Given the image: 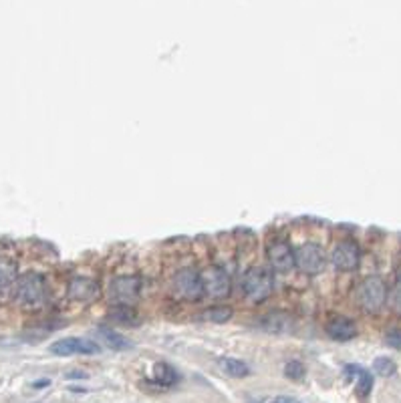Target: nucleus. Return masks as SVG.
<instances>
[{
  "mask_svg": "<svg viewBox=\"0 0 401 403\" xmlns=\"http://www.w3.org/2000/svg\"><path fill=\"white\" fill-rule=\"evenodd\" d=\"M345 375L351 379V377H355L357 379V393L361 395V397H367L369 393H371V389H373V375L367 371V369H363V367H359V365H347L345 367Z\"/></svg>",
  "mask_w": 401,
  "mask_h": 403,
  "instance_id": "13",
  "label": "nucleus"
},
{
  "mask_svg": "<svg viewBox=\"0 0 401 403\" xmlns=\"http://www.w3.org/2000/svg\"><path fill=\"white\" fill-rule=\"evenodd\" d=\"M359 260H361V250L355 242L351 240L339 242L331 252V262L335 265V269L345 270V272L357 269Z\"/></svg>",
  "mask_w": 401,
  "mask_h": 403,
  "instance_id": "10",
  "label": "nucleus"
},
{
  "mask_svg": "<svg viewBox=\"0 0 401 403\" xmlns=\"http://www.w3.org/2000/svg\"><path fill=\"white\" fill-rule=\"evenodd\" d=\"M154 381L160 385V387H174L178 381H180V375H178V371L172 367V365H167V363H158L156 367H154Z\"/></svg>",
  "mask_w": 401,
  "mask_h": 403,
  "instance_id": "16",
  "label": "nucleus"
},
{
  "mask_svg": "<svg viewBox=\"0 0 401 403\" xmlns=\"http://www.w3.org/2000/svg\"><path fill=\"white\" fill-rule=\"evenodd\" d=\"M19 280V262L12 256L0 254V289L14 287Z\"/></svg>",
  "mask_w": 401,
  "mask_h": 403,
  "instance_id": "14",
  "label": "nucleus"
},
{
  "mask_svg": "<svg viewBox=\"0 0 401 403\" xmlns=\"http://www.w3.org/2000/svg\"><path fill=\"white\" fill-rule=\"evenodd\" d=\"M45 385H49V381H47V379H43V381H37V383H32V387H45Z\"/></svg>",
  "mask_w": 401,
  "mask_h": 403,
  "instance_id": "26",
  "label": "nucleus"
},
{
  "mask_svg": "<svg viewBox=\"0 0 401 403\" xmlns=\"http://www.w3.org/2000/svg\"><path fill=\"white\" fill-rule=\"evenodd\" d=\"M172 289L176 296L184 300H198L204 295V282H202V272L194 269H182L176 272L172 280Z\"/></svg>",
  "mask_w": 401,
  "mask_h": 403,
  "instance_id": "6",
  "label": "nucleus"
},
{
  "mask_svg": "<svg viewBox=\"0 0 401 403\" xmlns=\"http://www.w3.org/2000/svg\"><path fill=\"white\" fill-rule=\"evenodd\" d=\"M272 287H274V276L265 267H252L242 278L244 295L254 302H260L272 295Z\"/></svg>",
  "mask_w": 401,
  "mask_h": 403,
  "instance_id": "2",
  "label": "nucleus"
},
{
  "mask_svg": "<svg viewBox=\"0 0 401 403\" xmlns=\"http://www.w3.org/2000/svg\"><path fill=\"white\" fill-rule=\"evenodd\" d=\"M267 256L270 262V269L276 272H291L296 267L294 262V250L289 242L285 240H272L268 242Z\"/></svg>",
  "mask_w": 401,
  "mask_h": 403,
  "instance_id": "8",
  "label": "nucleus"
},
{
  "mask_svg": "<svg viewBox=\"0 0 401 403\" xmlns=\"http://www.w3.org/2000/svg\"><path fill=\"white\" fill-rule=\"evenodd\" d=\"M385 341H387V345H391L395 349H401V329H391L385 335Z\"/></svg>",
  "mask_w": 401,
  "mask_h": 403,
  "instance_id": "24",
  "label": "nucleus"
},
{
  "mask_svg": "<svg viewBox=\"0 0 401 403\" xmlns=\"http://www.w3.org/2000/svg\"><path fill=\"white\" fill-rule=\"evenodd\" d=\"M99 296V282L87 276H77L69 282V298L77 302H91Z\"/></svg>",
  "mask_w": 401,
  "mask_h": 403,
  "instance_id": "12",
  "label": "nucleus"
},
{
  "mask_svg": "<svg viewBox=\"0 0 401 403\" xmlns=\"http://www.w3.org/2000/svg\"><path fill=\"white\" fill-rule=\"evenodd\" d=\"M220 369L226 373L228 377H236V379H242V377L250 375V367L240 361V359H232V357H224L218 361Z\"/></svg>",
  "mask_w": 401,
  "mask_h": 403,
  "instance_id": "17",
  "label": "nucleus"
},
{
  "mask_svg": "<svg viewBox=\"0 0 401 403\" xmlns=\"http://www.w3.org/2000/svg\"><path fill=\"white\" fill-rule=\"evenodd\" d=\"M12 296H14V300L23 309H39V307H43V302L47 298L45 276L39 274V272H25V274H21L19 280L14 282Z\"/></svg>",
  "mask_w": 401,
  "mask_h": 403,
  "instance_id": "1",
  "label": "nucleus"
},
{
  "mask_svg": "<svg viewBox=\"0 0 401 403\" xmlns=\"http://www.w3.org/2000/svg\"><path fill=\"white\" fill-rule=\"evenodd\" d=\"M270 403H302V402H298V400H294V397H289V395H278V397H274Z\"/></svg>",
  "mask_w": 401,
  "mask_h": 403,
  "instance_id": "25",
  "label": "nucleus"
},
{
  "mask_svg": "<svg viewBox=\"0 0 401 403\" xmlns=\"http://www.w3.org/2000/svg\"><path fill=\"white\" fill-rule=\"evenodd\" d=\"M202 282H204V295L212 296V298H224L230 295V289H232L228 272L216 265L202 272Z\"/></svg>",
  "mask_w": 401,
  "mask_h": 403,
  "instance_id": "7",
  "label": "nucleus"
},
{
  "mask_svg": "<svg viewBox=\"0 0 401 403\" xmlns=\"http://www.w3.org/2000/svg\"><path fill=\"white\" fill-rule=\"evenodd\" d=\"M357 300L363 311L367 313H379L387 300V287L379 276H367L357 287Z\"/></svg>",
  "mask_w": 401,
  "mask_h": 403,
  "instance_id": "3",
  "label": "nucleus"
},
{
  "mask_svg": "<svg viewBox=\"0 0 401 403\" xmlns=\"http://www.w3.org/2000/svg\"><path fill=\"white\" fill-rule=\"evenodd\" d=\"M141 282L137 276H117L109 285V300L117 307H132L139 298Z\"/></svg>",
  "mask_w": 401,
  "mask_h": 403,
  "instance_id": "5",
  "label": "nucleus"
},
{
  "mask_svg": "<svg viewBox=\"0 0 401 403\" xmlns=\"http://www.w3.org/2000/svg\"><path fill=\"white\" fill-rule=\"evenodd\" d=\"M99 345L91 339L83 337H67L59 339L51 345V353L56 357H71V355H95L99 353Z\"/></svg>",
  "mask_w": 401,
  "mask_h": 403,
  "instance_id": "9",
  "label": "nucleus"
},
{
  "mask_svg": "<svg viewBox=\"0 0 401 403\" xmlns=\"http://www.w3.org/2000/svg\"><path fill=\"white\" fill-rule=\"evenodd\" d=\"M325 331L333 341H341V343H347L351 339H355L357 333H359L357 322L349 319V317H333L325 324Z\"/></svg>",
  "mask_w": 401,
  "mask_h": 403,
  "instance_id": "11",
  "label": "nucleus"
},
{
  "mask_svg": "<svg viewBox=\"0 0 401 403\" xmlns=\"http://www.w3.org/2000/svg\"><path fill=\"white\" fill-rule=\"evenodd\" d=\"M107 319L109 321L117 322V324H127V327L137 324V321H139L135 309H132V307H115L113 311H109Z\"/></svg>",
  "mask_w": 401,
  "mask_h": 403,
  "instance_id": "18",
  "label": "nucleus"
},
{
  "mask_svg": "<svg viewBox=\"0 0 401 403\" xmlns=\"http://www.w3.org/2000/svg\"><path fill=\"white\" fill-rule=\"evenodd\" d=\"M97 337H99V341L111 351H125L132 347V343H130L123 335L115 333V331L109 329V327H99V329H97Z\"/></svg>",
  "mask_w": 401,
  "mask_h": 403,
  "instance_id": "15",
  "label": "nucleus"
},
{
  "mask_svg": "<svg viewBox=\"0 0 401 403\" xmlns=\"http://www.w3.org/2000/svg\"><path fill=\"white\" fill-rule=\"evenodd\" d=\"M232 309L230 307H210V309H206L202 315H200V319L206 322H216V324H222V322H228L232 319Z\"/></svg>",
  "mask_w": 401,
  "mask_h": 403,
  "instance_id": "19",
  "label": "nucleus"
},
{
  "mask_svg": "<svg viewBox=\"0 0 401 403\" xmlns=\"http://www.w3.org/2000/svg\"><path fill=\"white\" fill-rule=\"evenodd\" d=\"M294 262L296 269L305 274H319L327 267V254L319 244L307 242L294 250Z\"/></svg>",
  "mask_w": 401,
  "mask_h": 403,
  "instance_id": "4",
  "label": "nucleus"
},
{
  "mask_svg": "<svg viewBox=\"0 0 401 403\" xmlns=\"http://www.w3.org/2000/svg\"><path fill=\"white\" fill-rule=\"evenodd\" d=\"M391 307L395 313H401V274L398 276L395 285H393V291H391Z\"/></svg>",
  "mask_w": 401,
  "mask_h": 403,
  "instance_id": "23",
  "label": "nucleus"
},
{
  "mask_svg": "<svg viewBox=\"0 0 401 403\" xmlns=\"http://www.w3.org/2000/svg\"><path fill=\"white\" fill-rule=\"evenodd\" d=\"M285 375L289 377V379H302L305 377V365L300 363V361H291V363H287V369H285Z\"/></svg>",
  "mask_w": 401,
  "mask_h": 403,
  "instance_id": "22",
  "label": "nucleus"
},
{
  "mask_svg": "<svg viewBox=\"0 0 401 403\" xmlns=\"http://www.w3.org/2000/svg\"><path fill=\"white\" fill-rule=\"evenodd\" d=\"M373 369H375V373L377 375H381V377H391L393 373H395V363L389 359V357H377L373 361Z\"/></svg>",
  "mask_w": 401,
  "mask_h": 403,
  "instance_id": "21",
  "label": "nucleus"
},
{
  "mask_svg": "<svg viewBox=\"0 0 401 403\" xmlns=\"http://www.w3.org/2000/svg\"><path fill=\"white\" fill-rule=\"evenodd\" d=\"M260 324H263V329H267L270 333H282L291 324V317H287L282 313H270L267 317H263Z\"/></svg>",
  "mask_w": 401,
  "mask_h": 403,
  "instance_id": "20",
  "label": "nucleus"
}]
</instances>
